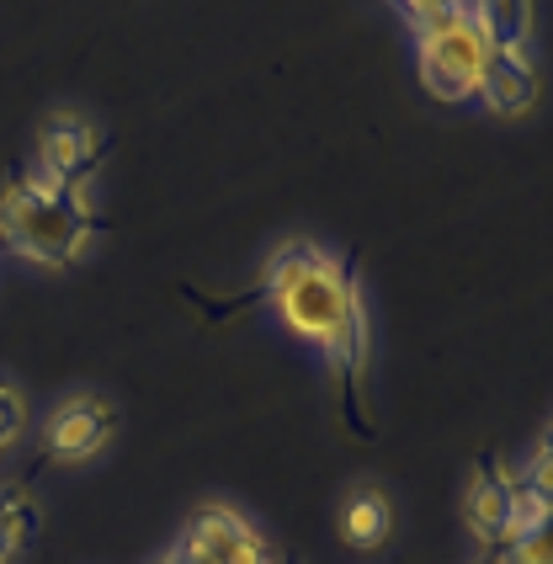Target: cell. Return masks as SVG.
<instances>
[{"mask_svg": "<svg viewBox=\"0 0 553 564\" xmlns=\"http://www.w3.org/2000/svg\"><path fill=\"white\" fill-rule=\"evenodd\" d=\"M256 299H267L276 310V319L325 357V368L336 378L346 432L362 442H378V426H372V410H368L372 330H368V310H362V267H357V256L336 261V256L319 251L314 240H288L267 261L261 282L250 293H240L235 304L208 310V319H229L240 304H256Z\"/></svg>", "mask_w": 553, "mask_h": 564, "instance_id": "obj_1", "label": "cell"}, {"mask_svg": "<svg viewBox=\"0 0 553 564\" xmlns=\"http://www.w3.org/2000/svg\"><path fill=\"white\" fill-rule=\"evenodd\" d=\"M118 224L101 219L86 192L59 187L43 171H11L0 187V240L32 267H75L91 235H112Z\"/></svg>", "mask_w": 553, "mask_h": 564, "instance_id": "obj_2", "label": "cell"}, {"mask_svg": "<svg viewBox=\"0 0 553 564\" xmlns=\"http://www.w3.org/2000/svg\"><path fill=\"white\" fill-rule=\"evenodd\" d=\"M490 48L495 43L485 22L474 17V0H463L458 11L415 28V64H421V80L436 101H463V96L479 91Z\"/></svg>", "mask_w": 553, "mask_h": 564, "instance_id": "obj_3", "label": "cell"}, {"mask_svg": "<svg viewBox=\"0 0 553 564\" xmlns=\"http://www.w3.org/2000/svg\"><path fill=\"white\" fill-rule=\"evenodd\" d=\"M463 517H468V533L479 538L485 549H500V554H511V543L543 517L538 506L522 496V485H517V474L506 469L495 453L479 458V469L468 479V496H463Z\"/></svg>", "mask_w": 553, "mask_h": 564, "instance_id": "obj_4", "label": "cell"}, {"mask_svg": "<svg viewBox=\"0 0 553 564\" xmlns=\"http://www.w3.org/2000/svg\"><path fill=\"white\" fill-rule=\"evenodd\" d=\"M37 155H43V176H54L69 192H86L101 160L112 155V139L80 112H48L37 128Z\"/></svg>", "mask_w": 553, "mask_h": 564, "instance_id": "obj_5", "label": "cell"}, {"mask_svg": "<svg viewBox=\"0 0 553 564\" xmlns=\"http://www.w3.org/2000/svg\"><path fill=\"white\" fill-rule=\"evenodd\" d=\"M182 554L192 564H282L267 538L229 506H203L182 533Z\"/></svg>", "mask_w": 553, "mask_h": 564, "instance_id": "obj_6", "label": "cell"}, {"mask_svg": "<svg viewBox=\"0 0 553 564\" xmlns=\"http://www.w3.org/2000/svg\"><path fill=\"white\" fill-rule=\"evenodd\" d=\"M112 432H118V405L107 394H69L43 426V453L54 464H91L112 442Z\"/></svg>", "mask_w": 553, "mask_h": 564, "instance_id": "obj_7", "label": "cell"}, {"mask_svg": "<svg viewBox=\"0 0 553 564\" xmlns=\"http://www.w3.org/2000/svg\"><path fill=\"white\" fill-rule=\"evenodd\" d=\"M474 96L495 118H522V112L538 107V64L527 59V48H490Z\"/></svg>", "mask_w": 553, "mask_h": 564, "instance_id": "obj_8", "label": "cell"}, {"mask_svg": "<svg viewBox=\"0 0 553 564\" xmlns=\"http://www.w3.org/2000/svg\"><path fill=\"white\" fill-rule=\"evenodd\" d=\"M389 533H394V506H389V496L378 485H357L346 496V511H340V538L351 549H378V543H389Z\"/></svg>", "mask_w": 553, "mask_h": 564, "instance_id": "obj_9", "label": "cell"}, {"mask_svg": "<svg viewBox=\"0 0 553 564\" xmlns=\"http://www.w3.org/2000/svg\"><path fill=\"white\" fill-rule=\"evenodd\" d=\"M37 528H43L37 501H32L22 485H6V490H0V564L22 560L32 543H37Z\"/></svg>", "mask_w": 553, "mask_h": 564, "instance_id": "obj_10", "label": "cell"}, {"mask_svg": "<svg viewBox=\"0 0 553 564\" xmlns=\"http://www.w3.org/2000/svg\"><path fill=\"white\" fill-rule=\"evenodd\" d=\"M474 17L485 22L495 48H527L532 37V0H474Z\"/></svg>", "mask_w": 553, "mask_h": 564, "instance_id": "obj_11", "label": "cell"}, {"mask_svg": "<svg viewBox=\"0 0 553 564\" xmlns=\"http://www.w3.org/2000/svg\"><path fill=\"white\" fill-rule=\"evenodd\" d=\"M517 485H522L527 501L549 517V511H553V442L538 437V447H532V458H527V469H522V479H517Z\"/></svg>", "mask_w": 553, "mask_h": 564, "instance_id": "obj_12", "label": "cell"}, {"mask_svg": "<svg viewBox=\"0 0 553 564\" xmlns=\"http://www.w3.org/2000/svg\"><path fill=\"white\" fill-rule=\"evenodd\" d=\"M506 564H553V511H549V517H538V522H532V528L511 543Z\"/></svg>", "mask_w": 553, "mask_h": 564, "instance_id": "obj_13", "label": "cell"}, {"mask_svg": "<svg viewBox=\"0 0 553 564\" xmlns=\"http://www.w3.org/2000/svg\"><path fill=\"white\" fill-rule=\"evenodd\" d=\"M22 426H28V400H22V394L0 378V453L22 437Z\"/></svg>", "mask_w": 553, "mask_h": 564, "instance_id": "obj_14", "label": "cell"}, {"mask_svg": "<svg viewBox=\"0 0 553 564\" xmlns=\"http://www.w3.org/2000/svg\"><path fill=\"white\" fill-rule=\"evenodd\" d=\"M404 17H410V28H426V22H436V17H447V11H458L463 0H394Z\"/></svg>", "mask_w": 553, "mask_h": 564, "instance_id": "obj_15", "label": "cell"}, {"mask_svg": "<svg viewBox=\"0 0 553 564\" xmlns=\"http://www.w3.org/2000/svg\"><path fill=\"white\" fill-rule=\"evenodd\" d=\"M479 564H506V554H500V549H485V560Z\"/></svg>", "mask_w": 553, "mask_h": 564, "instance_id": "obj_16", "label": "cell"}, {"mask_svg": "<svg viewBox=\"0 0 553 564\" xmlns=\"http://www.w3.org/2000/svg\"><path fill=\"white\" fill-rule=\"evenodd\" d=\"M160 564H192V560H186L182 549H176V554H165V560H160Z\"/></svg>", "mask_w": 553, "mask_h": 564, "instance_id": "obj_17", "label": "cell"}, {"mask_svg": "<svg viewBox=\"0 0 553 564\" xmlns=\"http://www.w3.org/2000/svg\"><path fill=\"white\" fill-rule=\"evenodd\" d=\"M543 442H553V426H549V432H543Z\"/></svg>", "mask_w": 553, "mask_h": 564, "instance_id": "obj_18", "label": "cell"}]
</instances>
